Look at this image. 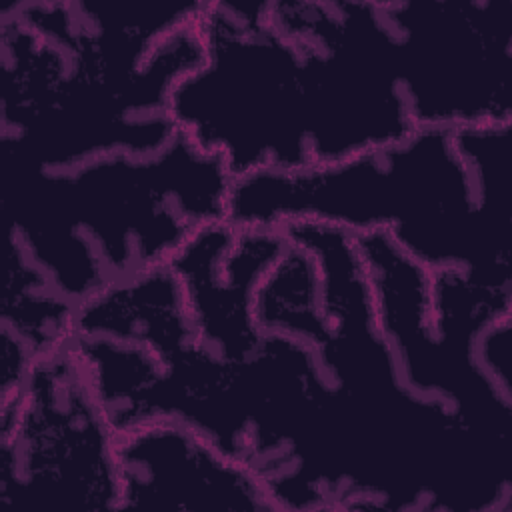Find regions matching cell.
<instances>
[{"label":"cell","instance_id":"obj_7","mask_svg":"<svg viewBox=\"0 0 512 512\" xmlns=\"http://www.w3.org/2000/svg\"><path fill=\"white\" fill-rule=\"evenodd\" d=\"M120 510L278 512L264 478L202 432L154 420L118 436Z\"/></svg>","mask_w":512,"mask_h":512},{"label":"cell","instance_id":"obj_2","mask_svg":"<svg viewBox=\"0 0 512 512\" xmlns=\"http://www.w3.org/2000/svg\"><path fill=\"white\" fill-rule=\"evenodd\" d=\"M226 222L272 230L316 222L352 236L384 230L430 270L512 282L510 246L486 228L450 130L418 128L346 160L234 178Z\"/></svg>","mask_w":512,"mask_h":512},{"label":"cell","instance_id":"obj_4","mask_svg":"<svg viewBox=\"0 0 512 512\" xmlns=\"http://www.w3.org/2000/svg\"><path fill=\"white\" fill-rule=\"evenodd\" d=\"M0 504L16 512L120 510L118 434L68 344L0 398Z\"/></svg>","mask_w":512,"mask_h":512},{"label":"cell","instance_id":"obj_8","mask_svg":"<svg viewBox=\"0 0 512 512\" xmlns=\"http://www.w3.org/2000/svg\"><path fill=\"white\" fill-rule=\"evenodd\" d=\"M288 238L272 228H236L226 220L196 230L170 260L198 344L240 362L264 334L256 322V292Z\"/></svg>","mask_w":512,"mask_h":512},{"label":"cell","instance_id":"obj_9","mask_svg":"<svg viewBox=\"0 0 512 512\" xmlns=\"http://www.w3.org/2000/svg\"><path fill=\"white\" fill-rule=\"evenodd\" d=\"M2 292V340L18 344L34 362L74 338L76 306L32 262L24 248L6 236Z\"/></svg>","mask_w":512,"mask_h":512},{"label":"cell","instance_id":"obj_1","mask_svg":"<svg viewBox=\"0 0 512 512\" xmlns=\"http://www.w3.org/2000/svg\"><path fill=\"white\" fill-rule=\"evenodd\" d=\"M2 218L74 304L166 266L190 236L226 220L232 176L180 130L152 154L112 152L66 170H0Z\"/></svg>","mask_w":512,"mask_h":512},{"label":"cell","instance_id":"obj_3","mask_svg":"<svg viewBox=\"0 0 512 512\" xmlns=\"http://www.w3.org/2000/svg\"><path fill=\"white\" fill-rule=\"evenodd\" d=\"M204 60L172 92L170 116L232 178L312 166L300 44L268 2L200 4Z\"/></svg>","mask_w":512,"mask_h":512},{"label":"cell","instance_id":"obj_6","mask_svg":"<svg viewBox=\"0 0 512 512\" xmlns=\"http://www.w3.org/2000/svg\"><path fill=\"white\" fill-rule=\"evenodd\" d=\"M416 128L512 124V2H382Z\"/></svg>","mask_w":512,"mask_h":512},{"label":"cell","instance_id":"obj_10","mask_svg":"<svg viewBox=\"0 0 512 512\" xmlns=\"http://www.w3.org/2000/svg\"><path fill=\"white\" fill-rule=\"evenodd\" d=\"M474 354L488 380L512 398V318L490 324L476 340Z\"/></svg>","mask_w":512,"mask_h":512},{"label":"cell","instance_id":"obj_5","mask_svg":"<svg viewBox=\"0 0 512 512\" xmlns=\"http://www.w3.org/2000/svg\"><path fill=\"white\" fill-rule=\"evenodd\" d=\"M270 14L302 50L312 166L418 130L380 2H270Z\"/></svg>","mask_w":512,"mask_h":512}]
</instances>
